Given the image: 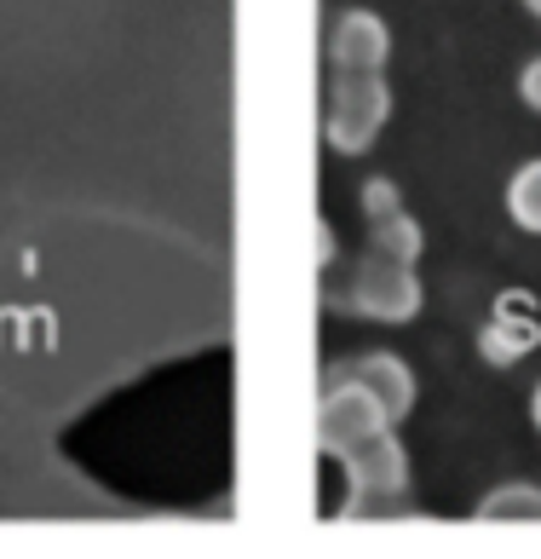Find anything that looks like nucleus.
<instances>
[{
	"instance_id": "nucleus-6",
	"label": "nucleus",
	"mask_w": 541,
	"mask_h": 559,
	"mask_svg": "<svg viewBox=\"0 0 541 559\" xmlns=\"http://www.w3.org/2000/svg\"><path fill=\"white\" fill-rule=\"evenodd\" d=\"M328 376H346V381H358L374 404L392 416V427H398L409 409H414V376H409V364L398 358V352H363V358H346L335 364Z\"/></svg>"
},
{
	"instance_id": "nucleus-1",
	"label": "nucleus",
	"mask_w": 541,
	"mask_h": 559,
	"mask_svg": "<svg viewBox=\"0 0 541 559\" xmlns=\"http://www.w3.org/2000/svg\"><path fill=\"white\" fill-rule=\"evenodd\" d=\"M386 116H392V87L381 81V70H335V81H328V110H323L328 151L363 156L381 139Z\"/></svg>"
},
{
	"instance_id": "nucleus-9",
	"label": "nucleus",
	"mask_w": 541,
	"mask_h": 559,
	"mask_svg": "<svg viewBox=\"0 0 541 559\" xmlns=\"http://www.w3.org/2000/svg\"><path fill=\"white\" fill-rule=\"evenodd\" d=\"M507 214L518 231L541 237V162H525L513 179H507Z\"/></svg>"
},
{
	"instance_id": "nucleus-8",
	"label": "nucleus",
	"mask_w": 541,
	"mask_h": 559,
	"mask_svg": "<svg viewBox=\"0 0 541 559\" xmlns=\"http://www.w3.org/2000/svg\"><path fill=\"white\" fill-rule=\"evenodd\" d=\"M536 341H541V318H536L530 295L495 300L490 323L478 329V352H484V364H518V358H530V352H536Z\"/></svg>"
},
{
	"instance_id": "nucleus-4",
	"label": "nucleus",
	"mask_w": 541,
	"mask_h": 559,
	"mask_svg": "<svg viewBox=\"0 0 541 559\" xmlns=\"http://www.w3.org/2000/svg\"><path fill=\"white\" fill-rule=\"evenodd\" d=\"M340 467H346L351 502H392V496H404V485H409V455H404L392 427H381L363 444H351L340 455Z\"/></svg>"
},
{
	"instance_id": "nucleus-11",
	"label": "nucleus",
	"mask_w": 541,
	"mask_h": 559,
	"mask_svg": "<svg viewBox=\"0 0 541 559\" xmlns=\"http://www.w3.org/2000/svg\"><path fill=\"white\" fill-rule=\"evenodd\" d=\"M518 98H525V105L541 116V52L525 64V75H518Z\"/></svg>"
},
{
	"instance_id": "nucleus-2",
	"label": "nucleus",
	"mask_w": 541,
	"mask_h": 559,
	"mask_svg": "<svg viewBox=\"0 0 541 559\" xmlns=\"http://www.w3.org/2000/svg\"><path fill=\"white\" fill-rule=\"evenodd\" d=\"M346 306L369 323H409L421 312V277H414V260H398V254H369L351 265L346 277Z\"/></svg>"
},
{
	"instance_id": "nucleus-12",
	"label": "nucleus",
	"mask_w": 541,
	"mask_h": 559,
	"mask_svg": "<svg viewBox=\"0 0 541 559\" xmlns=\"http://www.w3.org/2000/svg\"><path fill=\"white\" fill-rule=\"evenodd\" d=\"M530 421H536V432H541V386L530 392Z\"/></svg>"
},
{
	"instance_id": "nucleus-10",
	"label": "nucleus",
	"mask_w": 541,
	"mask_h": 559,
	"mask_svg": "<svg viewBox=\"0 0 541 559\" xmlns=\"http://www.w3.org/2000/svg\"><path fill=\"white\" fill-rule=\"evenodd\" d=\"M478 525H495V520H536L541 525V490L536 485H507V490H490L472 513Z\"/></svg>"
},
{
	"instance_id": "nucleus-5",
	"label": "nucleus",
	"mask_w": 541,
	"mask_h": 559,
	"mask_svg": "<svg viewBox=\"0 0 541 559\" xmlns=\"http://www.w3.org/2000/svg\"><path fill=\"white\" fill-rule=\"evenodd\" d=\"M392 58V29L381 12L369 7H346L328 24V64L335 70H381Z\"/></svg>"
},
{
	"instance_id": "nucleus-13",
	"label": "nucleus",
	"mask_w": 541,
	"mask_h": 559,
	"mask_svg": "<svg viewBox=\"0 0 541 559\" xmlns=\"http://www.w3.org/2000/svg\"><path fill=\"white\" fill-rule=\"evenodd\" d=\"M525 7H530V17H541V0H525Z\"/></svg>"
},
{
	"instance_id": "nucleus-3",
	"label": "nucleus",
	"mask_w": 541,
	"mask_h": 559,
	"mask_svg": "<svg viewBox=\"0 0 541 559\" xmlns=\"http://www.w3.org/2000/svg\"><path fill=\"white\" fill-rule=\"evenodd\" d=\"M381 427H392V416L369 399L358 381H346V376H328V381H323V399H317V444H323L328 455H346L351 444L374 439Z\"/></svg>"
},
{
	"instance_id": "nucleus-7",
	"label": "nucleus",
	"mask_w": 541,
	"mask_h": 559,
	"mask_svg": "<svg viewBox=\"0 0 541 559\" xmlns=\"http://www.w3.org/2000/svg\"><path fill=\"white\" fill-rule=\"evenodd\" d=\"M363 225H369V248H381V254H398V260L421 254V225L404 209V197L392 179L363 185Z\"/></svg>"
}]
</instances>
